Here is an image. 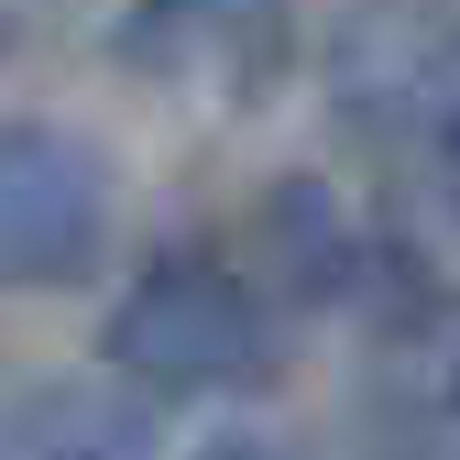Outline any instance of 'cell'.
<instances>
[{
  "instance_id": "cell-1",
  "label": "cell",
  "mask_w": 460,
  "mask_h": 460,
  "mask_svg": "<svg viewBox=\"0 0 460 460\" xmlns=\"http://www.w3.org/2000/svg\"><path fill=\"white\" fill-rule=\"evenodd\" d=\"M329 110L394 198L460 230V0H351L329 33Z\"/></svg>"
},
{
  "instance_id": "cell-2",
  "label": "cell",
  "mask_w": 460,
  "mask_h": 460,
  "mask_svg": "<svg viewBox=\"0 0 460 460\" xmlns=\"http://www.w3.org/2000/svg\"><path fill=\"white\" fill-rule=\"evenodd\" d=\"M110 373L154 406H230V394H263L285 373V329L274 307L252 296L242 263L219 252H164L121 285L110 307Z\"/></svg>"
},
{
  "instance_id": "cell-5",
  "label": "cell",
  "mask_w": 460,
  "mask_h": 460,
  "mask_svg": "<svg viewBox=\"0 0 460 460\" xmlns=\"http://www.w3.org/2000/svg\"><path fill=\"white\" fill-rule=\"evenodd\" d=\"M285 0H132L110 22V55L132 77H198V66H274Z\"/></svg>"
},
{
  "instance_id": "cell-7",
  "label": "cell",
  "mask_w": 460,
  "mask_h": 460,
  "mask_svg": "<svg viewBox=\"0 0 460 460\" xmlns=\"http://www.w3.org/2000/svg\"><path fill=\"white\" fill-rule=\"evenodd\" d=\"M0 460H143V417L88 384H44L0 417Z\"/></svg>"
},
{
  "instance_id": "cell-3",
  "label": "cell",
  "mask_w": 460,
  "mask_h": 460,
  "mask_svg": "<svg viewBox=\"0 0 460 460\" xmlns=\"http://www.w3.org/2000/svg\"><path fill=\"white\" fill-rule=\"evenodd\" d=\"M110 252V154L66 121H0V285H88Z\"/></svg>"
},
{
  "instance_id": "cell-4",
  "label": "cell",
  "mask_w": 460,
  "mask_h": 460,
  "mask_svg": "<svg viewBox=\"0 0 460 460\" xmlns=\"http://www.w3.org/2000/svg\"><path fill=\"white\" fill-rule=\"evenodd\" d=\"M373 373H384L394 417H406L417 438L460 449V285L394 274V296L373 318Z\"/></svg>"
},
{
  "instance_id": "cell-6",
  "label": "cell",
  "mask_w": 460,
  "mask_h": 460,
  "mask_svg": "<svg viewBox=\"0 0 460 460\" xmlns=\"http://www.w3.org/2000/svg\"><path fill=\"white\" fill-rule=\"evenodd\" d=\"M263 230H274V263H285V296H307V307H329V296H351V285L373 274V252H362V230L340 219V198H329L318 176H285V187L263 198Z\"/></svg>"
},
{
  "instance_id": "cell-8",
  "label": "cell",
  "mask_w": 460,
  "mask_h": 460,
  "mask_svg": "<svg viewBox=\"0 0 460 460\" xmlns=\"http://www.w3.org/2000/svg\"><path fill=\"white\" fill-rule=\"evenodd\" d=\"M198 460H285V449H252V438H230V449H198Z\"/></svg>"
}]
</instances>
